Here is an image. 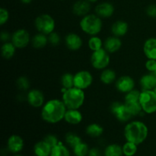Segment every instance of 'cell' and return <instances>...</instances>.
<instances>
[{
	"mask_svg": "<svg viewBox=\"0 0 156 156\" xmlns=\"http://www.w3.org/2000/svg\"><path fill=\"white\" fill-rule=\"evenodd\" d=\"M66 110V107L62 100L51 99L46 102L43 106L41 117L48 123H57L63 120Z\"/></svg>",
	"mask_w": 156,
	"mask_h": 156,
	"instance_id": "cell-1",
	"label": "cell"
},
{
	"mask_svg": "<svg viewBox=\"0 0 156 156\" xmlns=\"http://www.w3.org/2000/svg\"><path fill=\"white\" fill-rule=\"evenodd\" d=\"M149 135L148 126L143 122L131 121L124 128V136L126 141L140 145L147 139Z\"/></svg>",
	"mask_w": 156,
	"mask_h": 156,
	"instance_id": "cell-2",
	"label": "cell"
},
{
	"mask_svg": "<svg viewBox=\"0 0 156 156\" xmlns=\"http://www.w3.org/2000/svg\"><path fill=\"white\" fill-rule=\"evenodd\" d=\"M85 94L84 90L73 87L62 93V101L67 109H79L85 101Z\"/></svg>",
	"mask_w": 156,
	"mask_h": 156,
	"instance_id": "cell-3",
	"label": "cell"
},
{
	"mask_svg": "<svg viewBox=\"0 0 156 156\" xmlns=\"http://www.w3.org/2000/svg\"><path fill=\"white\" fill-rule=\"evenodd\" d=\"M79 24L82 31L91 36L98 34L103 27L101 18L96 14H88L82 17Z\"/></svg>",
	"mask_w": 156,
	"mask_h": 156,
	"instance_id": "cell-4",
	"label": "cell"
},
{
	"mask_svg": "<svg viewBox=\"0 0 156 156\" xmlns=\"http://www.w3.org/2000/svg\"><path fill=\"white\" fill-rule=\"evenodd\" d=\"M140 103L146 114H151L156 112V93L155 90L141 91Z\"/></svg>",
	"mask_w": 156,
	"mask_h": 156,
	"instance_id": "cell-5",
	"label": "cell"
},
{
	"mask_svg": "<svg viewBox=\"0 0 156 156\" xmlns=\"http://www.w3.org/2000/svg\"><path fill=\"white\" fill-rule=\"evenodd\" d=\"M35 27L40 33L49 35L54 31L56 23L51 15L48 14H42L37 16L34 21Z\"/></svg>",
	"mask_w": 156,
	"mask_h": 156,
	"instance_id": "cell-6",
	"label": "cell"
},
{
	"mask_svg": "<svg viewBox=\"0 0 156 156\" xmlns=\"http://www.w3.org/2000/svg\"><path fill=\"white\" fill-rule=\"evenodd\" d=\"M110 61L109 53L105 48L93 51L91 56V63L96 69H105L110 64Z\"/></svg>",
	"mask_w": 156,
	"mask_h": 156,
	"instance_id": "cell-7",
	"label": "cell"
},
{
	"mask_svg": "<svg viewBox=\"0 0 156 156\" xmlns=\"http://www.w3.org/2000/svg\"><path fill=\"white\" fill-rule=\"evenodd\" d=\"M111 111L120 122H126L133 117L127 109L125 104L120 101H115L111 105Z\"/></svg>",
	"mask_w": 156,
	"mask_h": 156,
	"instance_id": "cell-8",
	"label": "cell"
},
{
	"mask_svg": "<svg viewBox=\"0 0 156 156\" xmlns=\"http://www.w3.org/2000/svg\"><path fill=\"white\" fill-rule=\"evenodd\" d=\"M93 82V76L90 72L82 70L74 75V87L85 90L89 88Z\"/></svg>",
	"mask_w": 156,
	"mask_h": 156,
	"instance_id": "cell-9",
	"label": "cell"
},
{
	"mask_svg": "<svg viewBox=\"0 0 156 156\" xmlns=\"http://www.w3.org/2000/svg\"><path fill=\"white\" fill-rule=\"evenodd\" d=\"M30 41V37L25 29H18L12 35V42L18 49L27 47Z\"/></svg>",
	"mask_w": 156,
	"mask_h": 156,
	"instance_id": "cell-10",
	"label": "cell"
},
{
	"mask_svg": "<svg viewBox=\"0 0 156 156\" xmlns=\"http://www.w3.org/2000/svg\"><path fill=\"white\" fill-rule=\"evenodd\" d=\"M116 88L117 91L122 93H128L134 89L135 82L133 79L129 76H123L116 81Z\"/></svg>",
	"mask_w": 156,
	"mask_h": 156,
	"instance_id": "cell-11",
	"label": "cell"
},
{
	"mask_svg": "<svg viewBox=\"0 0 156 156\" xmlns=\"http://www.w3.org/2000/svg\"><path fill=\"white\" fill-rule=\"evenodd\" d=\"M27 100L29 105L34 108H41L44 106V95L41 90L32 89L27 93Z\"/></svg>",
	"mask_w": 156,
	"mask_h": 156,
	"instance_id": "cell-12",
	"label": "cell"
},
{
	"mask_svg": "<svg viewBox=\"0 0 156 156\" xmlns=\"http://www.w3.org/2000/svg\"><path fill=\"white\" fill-rule=\"evenodd\" d=\"M24 146V140L18 135H12L7 142V148L9 152L17 154L21 152Z\"/></svg>",
	"mask_w": 156,
	"mask_h": 156,
	"instance_id": "cell-13",
	"label": "cell"
},
{
	"mask_svg": "<svg viewBox=\"0 0 156 156\" xmlns=\"http://www.w3.org/2000/svg\"><path fill=\"white\" fill-rule=\"evenodd\" d=\"M114 6L108 2L99 3L95 7V14L102 18H108L112 16L114 13Z\"/></svg>",
	"mask_w": 156,
	"mask_h": 156,
	"instance_id": "cell-14",
	"label": "cell"
},
{
	"mask_svg": "<svg viewBox=\"0 0 156 156\" xmlns=\"http://www.w3.org/2000/svg\"><path fill=\"white\" fill-rule=\"evenodd\" d=\"M91 2L88 0H78L73 6V12L79 17H84L89 13L91 10Z\"/></svg>",
	"mask_w": 156,
	"mask_h": 156,
	"instance_id": "cell-15",
	"label": "cell"
},
{
	"mask_svg": "<svg viewBox=\"0 0 156 156\" xmlns=\"http://www.w3.org/2000/svg\"><path fill=\"white\" fill-rule=\"evenodd\" d=\"M66 45L69 50L76 51L79 50L82 46V40L79 35L75 33H70L67 34L65 39Z\"/></svg>",
	"mask_w": 156,
	"mask_h": 156,
	"instance_id": "cell-16",
	"label": "cell"
},
{
	"mask_svg": "<svg viewBox=\"0 0 156 156\" xmlns=\"http://www.w3.org/2000/svg\"><path fill=\"white\" fill-rule=\"evenodd\" d=\"M140 86L142 91L145 90H155L156 87V75L154 73L146 74L140 79Z\"/></svg>",
	"mask_w": 156,
	"mask_h": 156,
	"instance_id": "cell-17",
	"label": "cell"
},
{
	"mask_svg": "<svg viewBox=\"0 0 156 156\" xmlns=\"http://www.w3.org/2000/svg\"><path fill=\"white\" fill-rule=\"evenodd\" d=\"M122 46V41L120 37L113 36L109 37L105 40L104 43V47L105 50L109 53H114L117 52L120 49Z\"/></svg>",
	"mask_w": 156,
	"mask_h": 156,
	"instance_id": "cell-18",
	"label": "cell"
},
{
	"mask_svg": "<svg viewBox=\"0 0 156 156\" xmlns=\"http://www.w3.org/2000/svg\"><path fill=\"white\" fill-rule=\"evenodd\" d=\"M143 52L148 59H156V38L151 37L146 40L143 45Z\"/></svg>",
	"mask_w": 156,
	"mask_h": 156,
	"instance_id": "cell-19",
	"label": "cell"
},
{
	"mask_svg": "<svg viewBox=\"0 0 156 156\" xmlns=\"http://www.w3.org/2000/svg\"><path fill=\"white\" fill-rule=\"evenodd\" d=\"M82 114L79 109H67L64 120L69 124L77 125L82 121Z\"/></svg>",
	"mask_w": 156,
	"mask_h": 156,
	"instance_id": "cell-20",
	"label": "cell"
},
{
	"mask_svg": "<svg viewBox=\"0 0 156 156\" xmlns=\"http://www.w3.org/2000/svg\"><path fill=\"white\" fill-rule=\"evenodd\" d=\"M129 29V25L127 22L124 21H117L113 24L111 27V32L114 34V36L117 37H121L126 34Z\"/></svg>",
	"mask_w": 156,
	"mask_h": 156,
	"instance_id": "cell-21",
	"label": "cell"
},
{
	"mask_svg": "<svg viewBox=\"0 0 156 156\" xmlns=\"http://www.w3.org/2000/svg\"><path fill=\"white\" fill-rule=\"evenodd\" d=\"M52 147L44 140L39 141L34 146V152L36 156H50Z\"/></svg>",
	"mask_w": 156,
	"mask_h": 156,
	"instance_id": "cell-22",
	"label": "cell"
},
{
	"mask_svg": "<svg viewBox=\"0 0 156 156\" xmlns=\"http://www.w3.org/2000/svg\"><path fill=\"white\" fill-rule=\"evenodd\" d=\"M16 50V47L12 42H5L1 47L2 56L4 59H10L14 56Z\"/></svg>",
	"mask_w": 156,
	"mask_h": 156,
	"instance_id": "cell-23",
	"label": "cell"
},
{
	"mask_svg": "<svg viewBox=\"0 0 156 156\" xmlns=\"http://www.w3.org/2000/svg\"><path fill=\"white\" fill-rule=\"evenodd\" d=\"M116 78H117V74H116L115 71L111 69H103L100 76L101 82L105 85H110V84L113 83L116 80Z\"/></svg>",
	"mask_w": 156,
	"mask_h": 156,
	"instance_id": "cell-24",
	"label": "cell"
},
{
	"mask_svg": "<svg viewBox=\"0 0 156 156\" xmlns=\"http://www.w3.org/2000/svg\"><path fill=\"white\" fill-rule=\"evenodd\" d=\"M48 42V37H47V35L42 33H39L34 35L31 40L32 46L36 49L44 48V47H46Z\"/></svg>",
	"mask_w": 156,
	"mask_h": 156,
	"instance_id": "cell-25",
	"label": "cell"
},
{
	"mask_svg": "<svg viewBox=\"0 0 156 156\" xmlns=\"http://www.w3.org/2000/svg\"><path fill=\"white\" fill-rule=\"evenodd\" d=\"M86 133L91 137H99L103 134L104 128L98 123H91L86 127Z\"/></svg>",
	"mask_w": 156,
	"mask_h": 156,
	"instance_id": "cell-26",
	"label": "cell"
},
{
	"mask_svg": "<svg viewBox=\"0 0 156 156\" xmlns=\"http://www.w3.org/2000/svg\"><path fill=\"white\" fill-rule=\"evenodd\" d=\"M105 156H123V148L118 144H111L105 149Z\"/></svg>",
	"mask_w": 156,
	"mask_h": 156,
	"instance_id": "cell-27",
	"label": "cell"
},
{
	"mask_svg": "<svg viewBox=\"0 0 156 156\" xmlns=\"http://www.w3.org/2000/svg\"><path fill=\"white\" fill-rule=\"evenodd\" d=\"M50 156H70L68 148L59 142L56 146L52 148Z\"/></svg>",
	"mask_w": 156,
	"mask_h": 156,
	"instance_id": "cell-28",
	"label": "cell"
},
{
	"mask_svg": "<svg viewBox=\"0 0 156 156\" xmlns=\"http://www.w3.org/2000/svg\"><path fill=\"white\" fill-rule=\"evenodd\" d=\"M125 105L126 106L127 109L131 113L133 116H137L143 114L145 113L140 105V101H133V102H124Z\"/></svg>",
	"mask_w": 156,
	"mask_h": 156,
	"instance_id": "cell-29",
	"label": "cell"
},
{
	"mask_svg": "<svg viewBox=\"0 0 156 156\" xmlns=\"http://www.w3.org/2000/svg\"><path fill=\"white\" fill-rule=\"evenodd\" d=\"M137 146H138V145L135 144V143L126 141V143H124L123 146H122V148H123V155L125 156L135 155L136 153L137 152V150H138Z\"/></svg>",
	"mask_w": 156,
	"mask_h": 156,
	"instance_id": "cell-30",
	"label": "cell"
},
{
	"mask_svg": "<svg viewBox=\"0 0 156 156\" xmlns=\"http://www.w3.org/2000/svg\"><path fill=\"white\" fill-rule=\"evenodd\" d=\"M61 85L62 88L66 89L74 87V76L69 73L62 75L61 77Z\"/></svg>",
	"mask_w": 156,
	"mask_h": 156,
	"instance_id": "cell-31",
	"label": "cell"
},
{
	"mask_svg": "<svg viewBox=\"0 0 156 156\" xmlns=\"http://www.w3.org/2000/svg\"><path fill=\"white\" fill-rule=\"evenodd\" d=\"M73 149V153L76 156H88L89 148L86 143L81 142L78 145H76Z\"/></svg>",
	"mask_w": 156,
	"mask_h": 156,
	"instance_id": "cell-32",
	"label": "cell"
},
{
	"mask_svg": "<svg viewBox=\"0 0 156 156\" xmlns=\"http://www.w3.org/2000/svg\"><path fill=\"white\" fill-rule=\"evenodd\" d=\"M88 47L92 51L101 50L103 48V41L100 37L97 36H91V37L88 40Z\"/></svg>",
	"mask_w": 156,
	"mask_h": 156,
	"instance_id": "cell-33",
	"label": "cell"
},
{
	"mask_svg": "<svg viewBox=\"0 0 156 156\" xmlns=\"http://www.w3.org/2000/svg\"><path fill=\"white\" fill-rule=\"evenodd\" d=\"M66 143L72 148H74L76 145L80 143L82 141V139L76 134L73 133H69L66 135L65 137Z\"/></svg>",
	"mask_w": 156,
	"mask_h": 156,
	"instance_id": "cell-34",
	"label": "cell"
},
{
	"mask_svg": "<svg viewBox=\"0 0 156 156\" xmlns=\"http://www.w3.org/2000/svg\"><path fill=\"white\" fill-rule=\"evenodd\" d=\"M141 91L136 89H133L132 91L126 93L125 95L124 101L125 102H133L140 101V97Z\"/></svg>",
	"mask_w": 156,
	"mask_h": 156,
	"instance_id": "cell-35",
	"label": "cell"
},
{
	"mask_svg": "<svg viewBox=\"0 0 156 156\" xmlns=\"http://www.w3.org/2000/svg\"><path fill=\"white\" fill-rule=\"evenodd\" d=\"M17 87L21 91H26L30 88V82L25 76H21L16 81Z\"/></svg>",
	"mask_w": 156,
	"mask_h": 156,
	"instance_id": "cell-36",
	"label": "cell"
},
{
	"mask_svg": "<svg viewBox=\"0 0 156 156\" xmlns=\"http://www.w3.org/2000/svg\"><path fill=\"white\" fill-rule=\"evenodd\" d=\"M48 41L49 43L51 44L52 45L56 46L60 43V36H59V34L58 33L53 31L49 34Z\"/></svg>",
	"mask_w": 156,
	"mask_h": 156,
	"instance_id": "cell-37",
	"label": "cell"
},
{
	"mask_svg": "<svg viewBox=\"0 0 156 156\" xmlns=\"http://www.w3.org/2000/svg\"><path fill=\"white\" fill-rule=\"evenodd\" d=\"M44 140L45 142H47L52 148L54 147L55 146H56V145L59 143L57 137L55 135H52V134H49V135L46 136L44 137Z\"/></svg>",
	"mask_w": 156,
	"mask_h": 156,
	"instance_id": "cell-38",
	"label": "cell"
},
{
	"mask_svg": "<svg viewBox=\"0 0 156 156\" xmlns=\"http://www.w3.org/2000/svg\"><path fill=\"white\" fill-rule=\"evenodd\" d=\"M9 18V13L8 10L4 8L0 9V24L4 25Z\"/></svg>",
	"mask_w": 156,
	"mask_h": 156,
	"instance_id": "cell-39",
	"label": "cell"
},
{
	"mask_svg": "<svg viewBox=\"0 0 156 156\" xmlns=\"http://www.w3.org/2000/svg\"><path fill=\"white\" fill-rule=\"evenodd\" d=\"M146 68L150 73H155L156 70V59H148L146 62Z\"/></svg>",
	"mask_w": 156,
	"mask_h": 156,
	"instance_id": "cell-40",
	"label": "cell"
},
{
	"mask_svg": "<svg viewBox=\"0 0 156 156\" xmlns=\"http://www.w3.org/2000/svg\"><path fill=\"white\" fill-rule=\"evenodd\" d=\"M146 14L151 18H156V5L152 4L148 6L146 9Z\"/></svg>",
	"mask_w": 156,
	"mask_h": 156,
	"instance_id": "cell-41",
	"label": "cell"
},
{
	"mask_svg": "<svg viewBox=\"0 0 156 156\" xmlns=\"http://www.w3.org/2000/svg\"><path fill=\"white\" fill-rule=\"evenodd\" d=\"M0 38H1V41H2L3 43L9 42V41L10 40V38L12 39L10 34L7 31H2L1 35H0Z\"/></svg>",
	"mask_w": 156,
	"mask_h": 156,
	"instance_id": "cell-42",
	"label": "cell"
},
{
	"mask_svg": "<svg viewBox=\"0 0 156 156\" xmlns=\"http://www.w3.org/2000/svg\"><path fill=\"white\" fill-rule=\"evenodd\" d=\"M88 156H101V152L98 148H91L89 149Z\"/></svg>",
	"mask_w": 156,
	"mask_h": 156,
	"instance_id": "cell-43",
	"label": "cell"
},
{
	"mask_svg": "<svg viewBox=\"0 0 156 156\" xmlns=\"http://www.w3.org/2000/svg\"><path fill=\"white\" fill-rule=\"evenodd\" d=\"M20 1H21V2L23 3V4L27 5V4H30V3L32 2V0H20Z\"/></svg>",
	"mask_w": 156,
	"mask_h": 156,
	"instance_id": "cell-44",
	"label": "cell"
},
{
	"mask_svg": "<svg viewBox=\"0 0 156 156\" xmlns=\"http://www.w3.org/2000/svg\"><path fill=\"white\" fill-rule=\"evenodd\" d=\"M88 1L91 3H94V2H98V0H88Z\"/></svg>",
	"mask_w": 156,
	"mask_h": 156,
	"instance_id": "cell-45",
	"label": "cell"
},
{
	"mask_svg": "<svg viewBox=\"0 0 156 156\" xmlns=\"http://www.w3.org/2000/svg\"><path fill=\"white\" fill-rule=\"evenodd\" d=\"M14 156H22V155H19V154H16V155H15Z\"/></svg>",
	"mask_w": 156,
	"mask_h": 156,
	"instance_id": "cell-46",
	"label": "cell"
},
{
	"mask_svg": "<svg viewBox=\"0 0 156 156\" xmlns=\"http://www.w3.org/2000/svg\"><path fill=\"white\" fill-rule=\"evenodd\" d=\"M155 93H156V87H155Z\"/></svg>",
	"mask_w": 156,
	"mask_h": 156,
	"instance_id": "cell-47",
	"label": "cell"
},
{
	"mask_svg": "<svg viewBox=\"0 0 156 156\" xmlns=\"http://www.w3.org/2000/svg\"><path fill=\"white\" fill-rule=\"evenodd\" d=\"M155 73V74L156 75V70H155V73Z\"/></svg>",
	"mask_w": 156,
	"mask_h": 156,
	"instance_id": "cell-48",
	"label": "cell"
}]
</instances>
